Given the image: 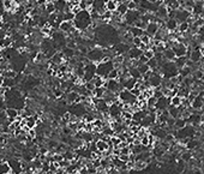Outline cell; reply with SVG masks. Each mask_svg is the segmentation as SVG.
Returning <instances> with one entry per match:
<instances>
[{
	"label": "cell",
	"instance_id": "8",
	"mask_svg": "<svg viewBox=\"0 0 204 174\" xmlns=\"http://www.w3.org/2000/svg\"><path fill=\"white\" fill-rule=\"evenodd\" d=\"M121 112H123V107L119 106L117 102H113L109 104V108H108V115H109L112 120H115L121 117Z\"/></svg>",
	"mask_w": 204,
	"mask_h": 174
},
{
	"label": "cell",
	"instance_id": "2",
	"mask_svg": "<svg viewBox=\"0 0 204 174\" xmlns=\"http://www.w3.org/2000/svg\"><path fill=\"white\" fill-rule=\"evenodd\" d=\"M104 56V51L100 47H91L88 49V52H86L85 54V58L89 60V61H91V63H95V64H99L100 61L102 60V58Z\"/></svg>",
	"mask_w": 204,
	"mask_h": 174
},
{
	"label": "cell",
	"instance_id": "48",
	"mask_svg": "<svg viewBox=\"0 0 204 174\" xmlns=\"http://www.w3.org/2000/svg\"><path fill=\"white\" fill-rule=\"evenodd\" d=\"M47 0H36V6H45Z\"/></svg>",
	"mask_w": 204,
	"mask_h": 174
},
{
	"label": "cell",
	"instance_id": "16",
	"mask_svg": "<svg viewBox=\"0 0 204 174\" xmlns=\"http://www.w3.org/2000/svg\"><path fill=\"white\" fill-rule=\"evenodd\" d=\"M142 54H143V51H142L141 48L131 46L130 51L127 52V58H129V59H138Z\"/></svg>",
	"mask_w": 204,
	"mask_h": 174
},
{
	"label": "cell",
	"instance_id": "43",
	"mask_svg": "<svg viewBox=\"0 0 204 174\" xmlns=\"http://www.w3.org/2000/svg\"><path fill=\"white\" fill-rule=\"evenodd\" d=\"M177 171H178L179 173H182V172L185 171V162H184L182 160L177 163Z\"/></svg>",
	"mask_w": 204,
	"mask_h": 174
},
{
	"label": "cell",
	"instance_id": "19",
	"mask_svg": "<svg viewBox=\"0 0 204 174\" xmlns=\"http://www.w3.org/2000/svg\"><path fill=\"white\" fill-rule=\"evenodd\" d=\"M95 144H96V149H97V151H100V152H104L106 150L109 149V144H108V142H104V141H102V139L95 141Z\"/></svg>",
	"mask_w": 204,
	"mask_h": 174
},
{
	"label": "cell",
	"instance_id": "38",
	"mask_svg": "<svg viewBox=\"0 0 204 174\" xmlns=\"http://www.w3.org/2000/svg\"><path fill=\"white\" fill-rule=\"evenodd\" d=\"M156 97L155 96H150L147 99V106L148 108H151V107H155V103H156Z\"/></svg>",
	"mask_w": 204,
	"mask_h": 174
},
{
	"label": "cell",
	"instance_id": "26",
	"mask_svg": "<svg viewBox=\"0 0 204 174\" xmlns=\"http://www.w3.org/2000/svg\"><path fill=\"white\" fill-rule=\"evenodd\" d=\"M174 64H175V66L178 67V70L181 69V67H184L185 65H186V61H187V56H178V58H175L174 60Z\"/></svg>",
	"mask_w": 204,
	"mask_h": 174
},
{
	"label": "cell",
	"instance_id": "35",
	"mask_svg": "<svg viewBox=\"0 0 204 174\" xmlns=\"http://www.w3.org/2000/svg\"><path fill=\"white\" fill-rule=\"evenodd\" d=\"M147 65L149 66L150 70H155V69L158 67V63H157V60L155 59V58H151V59H149V60H148V63H147Z\"/></svg>",
	"mask_w": 204,
	"mask_h": 174
},
{
	"label": "cell",
	"instance_id": "41",
	"mask_svg": "<svg viewBox=\"0 0 204 174\" xmlns=\"http://www.w3.org/2000/svg\"><path fill=\"white\" fill-rule=\"evenodd\" d=\"M141 144L143 145V147H150V142H149V137H148V135L143 136L141 138ZM151 148V147H150Z\"/></svg>",
	"mask_w": 204,
	"mask_h": 174
},
{
	"label": "cell",
	"instance_id": "45",
	"mask_svg": "<svg viewBox=\"0 0 204 174\" xmlns=\"http://www.w3.org/2000/svg\"><path fill=\"white\" fill-rule=\"evenodd\" d=\"M143 54L147 56L148 59H151V58H154V54H155V53H154V52H153V51H151L150 48H148V49L143 51Z\"/></svg>",
	"mask_w": 204,
	"mask_h": 174
},
{
	"label": "cell",
	"instance_id": "33",
	"mask_svg": "<svg viewBox=\"0 0 204 174\" xmlns=\"http://www.w3.org/2000/svg\"><path fill=\"white\" fill-rule=\"evenodd\" d=\"M118 78H119V70L114 67L113 70L109 71L108 76H107V79H118Z\"/></svg>",
	"mask_w": 204,
	"mask_h": 174
},
{
	"label": "cell",
	"instance_id": "36",
	"mask_svg": "<svg viewBox=\"0 0 204 174\" xmlns=\"http://www.w3.org/2000/svg\"><path fill=\"white\" fill-rule=\"evenodd\" d=\"M137 69H138V71L141 72V75L143 76L144 73H147L148 71H150L149 66L147 65V64H139L138 66H137Z\"/></svg>",
	"mask_w": 204,
	"mask_h": 174
},
{
	"label": "cell",
	"instance_id": "42",
	"mask_svg": "<svg viewBox=\"0 0 204 174\" xmlns=\"http://www.w3.org/2000/svg\"><path fill=\"white\" fill-rule=\"evenodd\" d=\"M58 168H60L59 162H51V163H49V171H51L52 173H55Z\"/></svg>",
	"mask_w": 204,
	"mask_h": 174
},
{
	"label": "cell",
	"instance_id": "10",
	"mask_svg": "<svg viewBox=\"0 0 204 174\" xmlns=\"http://www.w3.org/2000/svg\"><path fill=\"white\" fill-rule=\"evenodd\" d=\"M131 46L127 42H118L114 46V54L115 56H126L127 52L130 51Z\"/></svg>",
	"mask_w": 204,
	"mask_h": 174
},
{
	"label": "cell",
	"instance_id": "53",
	"mask_svg": "<svg viewBox=\"0 0 204 174\" xmlns=\"http://www.w3.org/2000/svg\"><path fill=\"white\" fill-rule=\"evenodd\" d=\"M203 69H204V63H203Z\"/></svg>",
	"mask_w": 204,
	"mask_h": 174
},
{
	"label": "cell",
	"instance_id": "46",
	"mask_svg": "<svg viewBox=\"0 0 204 174\" xmlns=\"http://www.w3.org/2000/svg\"><path fill=\"white\" fill-rule=\"evenodd\" d=\"M91 163H93V166H94L96 169L101 167V161H100V158H93V160H91Z\"/></svg>",
	"mask_w": 204,
	"mask_h": 174
},
{
	"label": "cell",
	"instance_id": "32",
	"mask_svg": "<svg viewBox=\"0 0 204 174\" xmlns=\"http://www.w3.org/2000/svg\"><path fill=\"white\" fill-rule=\"evenodd\" d=\"M147 166H148V163L144 162V161H134V169L136 171H142Z\"/></svg>",
	"mask_w": 204,
	"mask_h": 174
},
{
	"label": "cell",
	"instance_id": "22",
	"mask_svg": "<svg viewBox=\"0 0 204 174\" xmlns=\"http://www.w3.org/2000/svg\"><path fill=\"white\" fill-rule=\"evenodd\" d=\"M91 93H93V96L96 97V99H103L104 93H106V88L104 87H96Z\"/></svg>",
	"mask_w": 204,
	"mask_h": 174
},
{
	"label": "cell",
	"instance_id": "51",
	"mask_svg": "<svg viewBox=\"0 0 204 174\" xmlns=\"http://www.w3.org/2000/svg\"><path fill=\"white\" fill-rule=\"evenodd\" d=\"M4 79H5V77H4V76L0 73V87H1V85H2V83H4Z\"/></svg>",
	"mask_w": 204,
	"mask_h": 174
},
{
	"label": "cell",
	"instance_id": "29",
	"mask_svg": "<svg viewBox=\"0 0 204 174\" xmlns=\"http://www.w3.org/2000/svg\"><path fill=\"white\" fill-rule=\"evenodd\" d=\"M188 29H190V24L187 22H181V23L178 24V31L180 32V34L187 32Z\"/></svg>",
	"mask_w": 204,
	"mask_h": 174
},
{
	"label": "cell",
	"instance_id": "24",
	"mask_svg": "<svg viewBox=\"0 0 204 174\" xmlns=\"http://www.w3.org/2000/svg\"><path fill=\"white\" fill-rule=\"evenodd\" d=\"M129 31L131 32L132 37H141L142 35L144 34V30H143V29L137 28V27H134V25H132V27L129 28Z\"/></svg>",
	"mask_w": 204,
	"mask_h": 174
},
{
	"label": "cell",
	"instance_id": "15",
	"mask_svg": "<svg viewBox=\"0 0 204 174\" xmlns=\"http://www.w3.org/2000/svg\"><path fill=\"white\" fill-rule=\"evenodd\" d=\"M54 6H55V12H66V11H70V8L67 7V1L66 0H55Z\"/></svg>",
	"mask_w": 204,
	"mask_h": 174
},
{
	"label": "cell",
	"instance_id": "31",
	"mask_svg": "<svg viewBox=\"0 0 204 174\" xmlns=\"http://www.w3.org/2000/svg\"><path fill=\"white\" fill-rule=\"evenodd\" d=\"M45 11L47 12L48 15H49V13H53V12H55L54 2H51V1H47V2H46V6H45Z\"/></svg>",
	"mask_w": 204,
	"mask_h": 174
},
{
	"label": "cell",
	"instance_id": "39",
	"mask_svg": "<svg viewBox=\"0 0 204 174\" xmlns=\"http://www.w3.org/2000/svg\"><path fill=\"white\" fill-rule=\"evenodd\" d=\"M141 40H142V43H144V45H147V46H148L150 42H151V40H153V39H151V36H149L148 34H145V32H144V34L141 36Z\"/></svg>",
	"mask_w": 204,
	"mask_h": 174
},
{
	"label": "cell",
	"instance_id": "20",
	"mask_svg": "<svg viewBox=\"0 0 204 174\" xmlns=\"http://www.w3.org/2000/svg\"><path fill=\"white\" fill-rule=\"evenodd\" d=\"M61 53H63L64 56H65L66 59H71V58L76 56V49H73V48H70V47H67V46H65V47L61 49Z\"/></svg>",
	"mask_w": 204,
	"mask_h": 174
},
{
	"label": "cell",
	"instance_id": "14",
	"mask_svg": "<svg viewBox=\"0 0 204 174\" xmlns=\"http://www.w3.org/2000/svg\"><path fill=\"white\" fill-rule=\"evenodd\" d=\"M158 28H160V25H158L156 22H149V23L147 24L145 29H144V32H145V34H148L149 36L153 37V36H154V35L157 32Z\"/></svg>",
	"mask_w": 204,
	"mask_h": 174
},
{
	"label": "cell",
	"instance_id": "21",
	"mask_svg": "<svg viewBox=\"0 0 204 174\" xmlns=\"http://www.w3.org/2000/svg\"><path fill=\"white\" fill-rule=\"evenodd\" d=\"M127 70H129V75H130V77H132V78H134V79H141L142 78L141 72L138 71L137 67H134V66H129Z\"/></svg>",
	"mask_w": 204,
	"mask_h": 174
},
{
	"label": "cell",
	"instance_id": "27",
	"mask_svg": "<svg viewBox=\"0 0 204 174\" xmlns=\"http://www.w3.org/2000/svg\"><path fill=\"white\" fill-rule=\"evenodd\" d=\"M11 173V167L7 161H1L0 162V174H10Z\"/></svg>",
	"mask_w": 204,
	"mask_h": 174
},
{
	"label": "cell",
	"instance_id": "54",
	"mask_svg": "<svg viewBox=\"0 0 204 174\" xmlns=\"http://www.w3.org/2000/svg\"><path fill=\"white\" fill-rule=\"evenodd\" d=\"M66 1H69V0H66Z\"/></svg>",
	"mask_w": 204,
	"mask_h": 174
},
{
	"label": "cell",
	"instance_id": "44",
	"mask_svg": "<svg viewBox=\"0 0 204 174\" xmlns=\"http://www.w3.org/2000/svg\"><path fill=\"white\" fill-rule=\"evenodd\" d=\"M131 43H132V46H134V47H139L142 43V40L141 37H132V40H131Z\"/></svg>",
	"mask_w": 204,
	"mask_h": 174
},
{
	"label": "cell",
	"instance_id": "18",
	"mask_svg": "<svg viewBox=\"0 0 204 174\" xmlns=\"http://www.w3.org/2000/svg\"><path fill=\"white\" fill-rule=\"evenodd\" d=\"M5 113H6V115H7L8 123H12V121L19 115V111L16 109V108H13V107H8V108H6V109H5Z\"/></svg>",
	"mask_w": 204,
	"mask_h": 174
},
{
	"label": "cell",
	"instance_id": "12",
	"mask_svg": "<svg viewBox=\"0 0 204 174\" xmlns=\"http://www.w3.org/2000/svg\"><path fill=\"white\" fill-rule=\"evenodd\" d=\"M66 101H67L69 104H71V103H79L80 102V95L77 91H75V90L67 91L66 93Z\"/></svg>",
	"mask_w": 204,
	"mask_h": 174
},
{
	"label": "cell",
	"instance_id": "17",
	"mask_svg": "<svg viewBox=\"0 0 204 174\" xmlns=\"http://www.w3.org/2000/svg\"><path fill=\"white\" fill-rule=\"evenodd\" d=\"M64 60H65V56H64V54L61 53V51H59V52H56V53H54L53 56H51V59H49V61L52 64H54V65H61V64L64 63Z\"/></svg>",
	"mask_w": 204,
	"mask_h": 174
},
{
	"label": "cell",
	"instance_id": "11",
	"mask_svg": "<svg viewBox=\"0 0 204 174\" xmlns=\"http://www.w3.org/2000/svg\"><path fill=\"white\" fill-rule=\"evenodd\" d=\"M58 29H59L60 31L65 32V34H71V32L73 31L76 28L73 27V23H72V22H69V21H63L61 23L59 24Z\"/></svg>",
	"mask_w": 204,
	"mask_h": 174
},
{
	"label": "cell",
	"instance_id": "23",
	"mask_svg": "<svg viewBox=\"0 0 204 174\" xmlns=\"http://www.w3.org/2000/svg\"><path fill=\"white\" fill-rule=\"evenodd\" d=\"M117 12H118L120 16L123 17L125 15L126 12L129 11V8H127V1H123V2H119L118 6H117V10H115Z\"/></svg>",
	"mask_w": 204,
	"mask_h": 174
},
{
	"label": "cell",
	"instance_id": "49",
	"mask_svg": "<svg viewBox=\"0 0 204 174\" xmlns=\"http://www.w3.org/2000/svg\"><path fill=\"white\" fill-rule=\"evenodd\" d=\"M71 11H72L75 15H77L79 11H80V8H79V6H72V7H71Z\"/></svg>",
	"mask_w": 204,
	"mask_h": 174
},
{
	"label": "cell",
	"instance_id": "25",
	"mask_svg": "<svg viewBox=\"0 0 204 174\" xmlns=\"http://www.w3.org/2000/svg\"><path fill=\"white\" fill-rule=\"evenodd\" d=\"M162 54H163V58H165L166 60H168V61H173L177 58L172 48H166L165 51L162 52Z\"/></svg>",
	"mask_w": 204,
	"mask_h": 174
},
{
	"label": "cell",
	"instance_id": "13",
	"mask_svg": "<svg viewBox=\"0 0 204 174\" xmlns=\"http://www.w3.org/2000/svg\"><path fill=\"white\" fill-rule=\"evenodd\" d=\"M178 21L175 18H167L165 21V28L171 32H174L178 30Z\"/></svg>",
	"mask_w": 204,
	"mask_h": 174
},
{
	"label": "cell",
	"instance_id": "6",
	"mask_svg": "<svg viewBox=\"0 0 204 174\" xmlns=\"http://www.w3.org/2000/svg\"><path fill=\"white\" fill-rule=\"evenodd\" d=\"M141 18V12L138 10H129L123 16V19H125V23L130 27H132L137 19Z\"/></svg>",
	"mask_w": 204,
	"mask_h": 174
},
{
	"label": "cell",
	"instance_id": "50",
	"mask_svg": "<svg viewBox=\"0 0 204 174\" xmlns=\"http://www.w3.org/2000/svg\"><path fill=\"white\" fill-rule=\"evenodd\" d=\"M5 12V8H4V4H2V0H0V16H2V13Z\"/></svg>",
	"mask_w": 204,
	"mask_h": 174
},
{
	"label": "cell",
	"instance_id": "34",
	"mask_svg": "<svg viewBox=\"0 0 204 174\" xmlns=\"http://www.w3.org/2000/svg\"><path fill=\"white\" fill-rule=\"evenodd\" d=\"M75 17L76 15L72 12V11H66V12H64V21H69V22H72L73 19H75Z\"/></svg>",
	"mask_w": 204,
	"mask_h": 174
},
{
	"label": "cell",
	"instance_id": "47",
	"mask_svg": "<svg viewBox=\"0 0 204 174\" xmlns=\"http://www.w3.org/2000/svg\"><path fill=\"white\" fill-rule=\"evenodd\" d=\"M148 60H149V59L144 56V54H142V56L138 58V61H139V64H147V63H148Z\"/></svg>",
	"mask_w": 204,
	"mask_h": 174
},
{
	"label": "cell",
	"instance_id": "30",
	"mask_svg": "<svg viewBox=\"0 0 204 174\" xmlns=\"http://www.w3.org/2000/svg\"><path fill=\"white\" fill-rule=\"evenodd\" d=\"M171 104L175 106V107H179L181 104V97L179 95H174L171 97Z\"/></svg>",
	"mask_w": 204,
	"mask_h": 174
},
{
	"label": "cell",
	"instance_id": "3",
	"mask_svg": "<svg viewBox=\"0 0 204 174\" xmlns=\"http://www.w3.org/2000/svg\"><path fill=\"white\" fill-rule=\"evenodd\" d=\"M113 69H114L113 60H109V61H100L99 64H96V75L102 77L103 79H107L108 73Z\"/></svg>",
	"mask_w": 204,
	"mask_h": 174
},
{
	"label": "cell",
	"instance_id": "1",
	"mask_svg": "<svg viewBox=\"0 0 204 174\" xmlns=\"http://www.w3.org/2000/svg\"><path fill=\"white\" fill-rule=\"evenodd\" d=\"M72 23H73V27L77 30H79V31L88 30L91 27V23H93L90 11L89 10H80L78 13L76 15L75 19L72 21Z\"/></svg>",
	"mask_w": 204,
	"mask_h": 174
},
{
	"label": "cell",
	"instance_id": "5",
	"mask_svg": "<svg viewBox=\"0 0 204 174\" xmlns=\"http://www.w3.org/2000/svg\"><path fill=\"white\" fill-rule=\"evenodd\" d=\"M173 52L175 56H185L187 54V46L184 43V42H180V41H175L173 40V43H172V47Z\"/></svg>",
	"mask_w": 204,
	"mask_h": 174
},
{
	"label": "cell",
	"instance_id": "9",
	"mask_svg": "<svg viewBox=\"0 0 204 174\" xmlns=\"http://www.w3.org/2000/svg\"><path fill=\"white\" fill-rule=\"evenodd\" d=\"M162 76L160 72H155L151 71V75H150L149 79H148V83L151 88H158L161 87V83H162Z\"/></svg>",
	"mask_w": 204,
	"mask_h": 174
},
{
	"label": "cell",
	"instance_id": "37",
	"mask_svg": "<svg viewBox=\"0 0 204 174\" xmlns=\"http://www.w3.org/2000/svg\"><path fill=\"white\" fill-rule=\"evenodd\" d=\"M192 154L190 152V151H184V152H181V160L184 161V162H188V161H191L192 160Z\"/></svg>",
	"mask_w": 204,
	"mask_h": 174
},
{
	"label": "cell",
	"instance_id": "28",
	"mask_svg": "<svg viewBox=\"0 0 204 174\" xmlns=\"http://www.w3.org/2000/svg\"><path fill=\"white\" fill-rule=\"evenodd\" d=\"M117 6H118L117 2H114V1H109V0H107L106 4H104L106 11H110V12H114V11L117 10Z\"/></svg>",
	"mask_w": 204,
	"mask_h": 174
},
{
	"label": "cell",
	"instance_id": "4",
	"mask_svg": "<svg viewBox=\"0 0 204 174\" xmlns=\"http://www.w3.org/2000/svg\"><path fill=\"white\" fill-rule=\"evenodd\" d=\"M118 99L119 101H121L123 103H127L130 106H134V103L137 102V96H134L130 90L127 89H121L118 93Z\"/></svg>",
	"mask_w": 204,
	"mask_h": 174
},
{
	"label": "cell",
	"instance_id": "52",
	"mask_svg": "<svg viewBox=\"0 0 204 174\" xmlns=\"http://www.w3.org/2000/svg\"><path fill=\"white\" fill-rule=\"evenodd\" d=\"M109 1H114V2H117V4L121 2V0H109Z\"/></svg>",
	"mask_w": 204,
	"mask_h": 174
},
{
	"label": "cell",
	"instance_id": "40",
	"mask_svg": "<svg viewBox=\"0 0 204 174\" xmlns=\"http://www.w3.org/2000/svg\"><path fill=\"white\" fill-rule=\"evenodd\" d=\"M121 118L124 119V120H132V112L123 111L121 112Z\"/></svg>",
	"mask_w": 204,
	"mask_h": 174
},
{
	"label": "cell",
	"instance_id": "7",
	"mask_svg": "<svg viewBox=\"0 0 204 174\" xmlns=\"http://www.w3.org/2000/svg\"><path fill=\"white\" fill-rule=\"evenodd\" d=\"M103 87L106 88L107 90H109V91H112V93H114V94H118L121 89H124V88L121 87V84L119 83L118 79H106Z\"/></svg>",
	"mask_w": 204,
	"mask_h": 174
}]
</instances>
